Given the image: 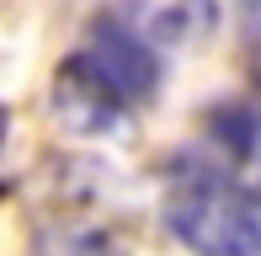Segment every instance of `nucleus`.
I'll return each instance as SVG.
<instances>
[{
    "label": "nucleus",
    "instance_id": "nucleus-1",
    "mask_svg": "<svg viewBox=\"0 0 261 256\" xmlns=\"http://www.w3.org/2000/svg\"><path fill=\"white\" fill-rule=\"evenodd\" d=\"M165 224L197 256H261V197L213 160H176L165 182Z\"/></svg>",
    "mask_w": 261,
    "mask_h": 256
},
{
    "label": "nucleus",
    "instance_id": "nucleus-2",
    "mask_svg": "<svg viewBox=\"0 0 261 256\" xmlns=\"http://www.w3.org/2000/svg\"><path fill=\"white\" fill-rule=\"evenodd\" d=\"M86 59L91 69L117 91V96L134 107V101L155 96V80H160V54L128 27V16H96L91 21V38H86Z\"/></svg>",
    "mask_w": 261,
    "mask_h": 256
},
{
    "label": "nucleus",
    "instance_id": "nucleus-3",
    "mask_svg": "<svg viewBox=\"0 0 261 256\" xmlns=\"http://www.w3.org/2000/svg\"><path fill=\"white\" fill-rule=\"evenodd\" d=\"M54 112H59V123H64L69 134H112V128L123 123L128 101L117 96L96 69H91V59L80 54V59H64L59 75H54Z\"/></svg>",
    "mask_w": 261,
    "mask_h": 256
},
{
    "label": "nucleus",
    "instance_id": "nucleus-4",
    "mask_svg": "<svg viewBox=\"0 0 261 256\" xmlns=\"http://www.w3.org/2000/svg\"><path fill=\"white\" fill-rule=\"evenodd\" d=\"M123 16L155 54H187L219 32V0H128Z\"/></svg>",
    "mask_w": 261,
    "mask_h": 256
},
{
    "label": "nucleus",
    "instance_id": "nucleus-5",
    "mask_svg": "<svg viewBox=\"0 0 261 256\" xmlns=\"http://www.w3.org/2000/svg\"><path fill=\"white\" fill-rule=\"evenodd\" d=\"M38 256H123L107 229H48L38 240Z\"/></svg>",
    "mask_w": 261,
    "mask_h": 256
},
{
    "label": "nucleus",
    "instance_id": "nucleus-6",
    "mask_svg": "<svg viewBox=\"0 0 261 256\" xmlns=\"http://www.w3.org/2000/svg\"><path fill=\"white\" fill-rule=\"evenodd\" d=\"M6 128H11V112L0 107V144H6Z\"/></svg>",
    "mask_w": 261,
    "mask_h": 256
}]
</instances>
